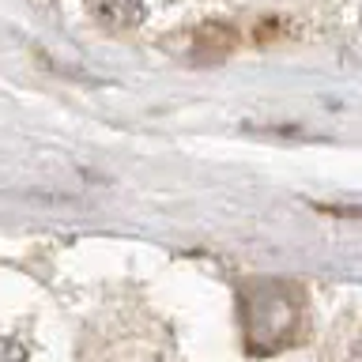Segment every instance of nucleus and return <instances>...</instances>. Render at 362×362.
<instances>
[{
	"label": "nucleus",
	"instance_id": "obj_1",
	"mask_svg": "<svg viewBox=\"0 0 362 362\" xmlns=\"http://www.w3.org/2000/svg\"><path fill=\"white\" fill-rule=\"evenodd\" d=\"M83 4L106 30H132L144 23V0H83Z\"/></svg>",
	"mask_w": 362,
	"mask_h": 362
},
{
	"label": "nucleus",
	"instance_id": "obj_2",
	"mask_svg": "<svg viewBox=\"0 0 362 362\" xmlns=\"http://www.w3.org/2000/svg\"><path fill=\"white\" fill-rule=\"evenodd\" d=\"M351 362H362V336L351 344Z\"/></svg>",
	"mask_w": 362,
	"mask_h": 362
}]
</instances>
